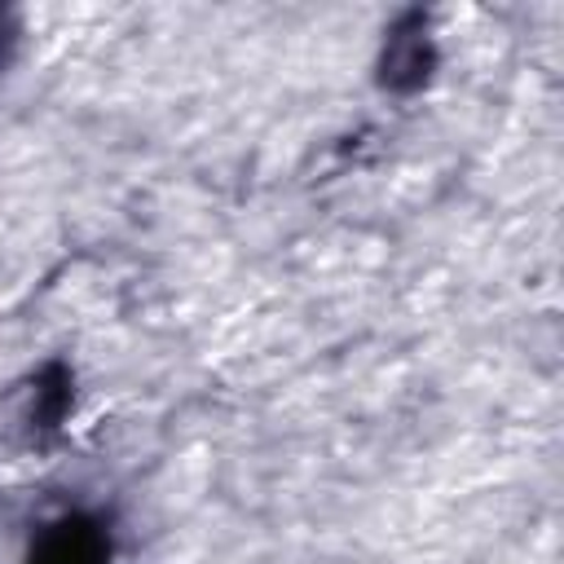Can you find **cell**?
Returning a JSON list of instances; mask_svg holds the SVG:
<instances>
[{
	"label": "cell",
	"mask_w": 564,
	"mask_h": 564,
	"mask_svg": "<svg viewBox=\"0 0 564 564\" xmlns=\"http://www.w3.org/2000/svg\"><path fill=\"white\" fill-rule=\"evenodd\" d=\"M75 410V370L66 357H48L31 379H26V405H22V427L31 441H48L62 432V423Z\"/></svg>",
	"instance_id": "3"
},
{
	"label": "cell",
	"mask_w": 564,
	"mask_h": 564,
	"mask_svg": "<svg viewBox=\"0 0 564 564\" xmlns=\"http://www.w3.org/2000/svg\"><path fill=\"white\" fill-rule=\"evenodd\" d=\"M441 66V48H436V35H432V18L423 9H401L388 31H383V48H379V88L383 93H397V97H410L419 88L432 84Z\"/></svg>",
	"instance_id": "1"
},
{
	"label": "cell",
	"mask_w": 564,
	"mask_h": 564,
	"mask_svg": "<svg viewBox=\"0 0 564 564\" xmlns=\"http://www.w3.org/2000/svg\"><path fill=\"white\" fill-rule=\"evenodd\" d=\"M18 40H22V22H18V9L0 4V70L13 62V53H18Z\"/></svg>",
	"instance_id": "4"
},
{
	"label": "cell",
	"mask_w": 564,
	"mask_h": 564,
	"mask_svg": "<svg viewBox=\"0 0 564 564\" xmlns=\"http://www.w3.org/2000/svg\"><path fill=\"white\" fill-rule=\"evenodd\" d=\"M110 560H115L110 524L93 511H66L48 520L26 551V564H110Z\"/></svg>",
	"instance_id": "2"
}]
</instances>
